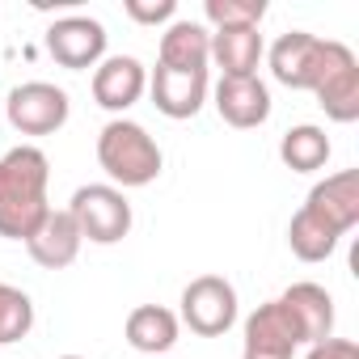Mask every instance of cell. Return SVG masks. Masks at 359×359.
<instances>
[{
  "label": "cell",
  "mask_w": 359,
  "mask_h": 359,
  "mask_svg": "<svg viewBox=\"0 0 359 359\" xmlns=\"http://www.w3.org/2000/svg\"><path fill=\"white\" fill-rule=\"evenodd\" d=\"M287 245H292V254L300 262H325L338 250V237L325 224H317L309 212H296L292 224H287Z\"/></svg>",
  "instance_id": "cell-20"
},
{
  "label": "cell",
  "mask_w": 359,
  "mask_h": 359,
  "mask_svg": "<svg viewBox=\"0 0 359 359\" xmlns=\"http://www.w3.org/2000/svg\"><path fill=\"white\" fill-rule=\"evenodd\" d=\"M148 89V68L135 55H106L93 68V102L110 114L131 110Z\"/></svg>",
  "instance_id": "cell-10"
},
{
  "label": "cell",
  "mask_w": 359,
  "mask_h": 359,
  "mask_svg": "<svg viewBox=\"0 0 359 359\" xmlns=\"http://www.w3.org/2000/svg\"><path fill=\"white\" fill-rule=\"evenodd\" d=\"M177 330H182V321H177V313H169L165 304H135L127 313V325H123L127 342L140 355H152V359H161V355L173 351Z\"/></svg>",
  "instance_id": "cell-17"
},
{
  "label": "cell",
  "mask_w": 359,
  "mask_h": 359,
  "mask_svg": "<svg viewBox=\"0 0 359 359\" xmlns=\"http://www.w3.org/2000/svg\"><path fill=\"white\" fill-rule=\"evenodd\" d=\"M60 359H85V355H60Z\"/></svg>",
  "instance_id": "cell-25"
},
{
  "label": "cell",
  "mask_w": 359,
  "mask_h": 359,
  "mask_svg": "<svg viewBox=\"0 0 359 359\" xmlns=\"http://www.w3.org/2000/svg\"><path fill=\"white\" fill-rule=\"evenodd\" d=\"M97 165L106 169V177L123 191L148 187L161 177V144L148 135V127L131 123V118H110L97 131Z\"/></svg>",
  "instance_id": "cell-2"
},
{
  "label": "cell",
  "mask_w": 359,
  "mask_h": 359,
  "mask_svg": "<svg viewBox=\"0 0 359 359\" xmlns=\"http://www.w3.org/2000/svg\"><path fill=\"white\" fill-rule=\"evenodd\" d=\"M304 359H359V342L355 338H325V342H313Z\"/></svg>",
  "instance_id": "cell-24"
},
{
  "label": "cell",
  "mask_w": 359,
  "mask_h": 359,
  "mask_svg": "<svg viewBox=\"0 0 359 359\" xmlns=\"http://www.w3.org/2000/svg\"><path fill=\"white\" fill-rule=\"evenodd\" d=\"M156 64L177 68V72H208L212 64V30L191 18H173L161 34V55Z\"/></svg>",
  "instance_id": "cell-15"
},
{
  "label": "cell",
  "mask_w": 359,
  "mask_h": 359,
  "mask_svg": "<svg viewBox=\"0 0 359 359\" xmlns=\"http://www.w3.org/2000/svg\"><path fill=\"white\" fill-rule=\"evenodd\" d=\"M241 334H245L241 359H292L300 351V334H296V325H292V317L279 300L258 304L245 317Z\"/></svg>",
  "instance_id": "cell-9"
},
{
  "label": "cell",
  "mask_w": 359,
  "mask_h": 359,
  "mask_svg": "<svg viewBox=\"0 0 359 359\" xmlns=\"http://www.w3.org/2000/svg\"><path fill=\"white\" fill-rule=\"evenodd\" d=\"M123 13L135 26H165V22L177 18V0H127Z\"/></svg>",
  "instance_id": "cell-23"
},
{
  "label": "cell",
  "mask_w": 359,
  "mask_h": 359,
  "mask_svg": "<svg viewBox=\"0 0 359 359\" xmlns=\"http://www.w3.org/2000/svg\"><path fill=\"white\" fill-rule=\"evenodd\" d=\"M68 216L76 220L81 241H93V245H118L131 233V203L118 187H106V182L76 187L68 199Z\"/></svg>",
  "instance_id": "cell-4"
},
{
  "label": "cell",
  "mask_w": 359,
  "mask_h": 359,
  "mask_svg": "<svg viewBox=\"0 0 359 359\" xmlns=\"http://www.w3.org/2000/svg\"><path fill=\"white\" fill-rule=\"evenodd\" d=\"M338 47H342L338 39H321V34H309V30H287L266 51L271 76L279 85H287V89L313 93L321 85V76H325V68H330V60H334Z\"/></svg>",
  "instance_id": "cell-3"
},
{
  "label": "cell",
  "mask_w": 359,
  "mask_h": 359,
  "mask_svg": "<svg viewBox=\"0 0 359 359\" xmlns=\"http://www.w3.org/2000/svg\"><path fill=\"white\" fill-rule=\"evenodd\" d=\"M47 55L60 64V68H72V72H85V68H97L106 60V26L93 22V18H60L47 26Z\"/></svg>",
  "instance_id": "cell-7"
},
{
  "label": "cell",
  "mask_w": 359,
  "mask_h": 359,
  "mask_svg": "<svg viewBox=\"0 0 359 359\" xmlns=\"http://www.w3.org/2000/svg\"><path fill=\"white\" fill-rule=\"evenodd\" d=\"M161 359H169V355H161Z\"/></svg>",
  "instance_id": "cell-26"
},
{
  "label": "cell",
  "mask_w": 359,
  "mask_h": 359,
  "mask_svg": "<svg viewBox=\"0 0 359 359\" xmlns=\"http://www.w3.org/2000/svg\"><path fill=\"white\" fill-rule=\"evenodd\" d=\"M30 330H34V300L22 287L0 279V346L22 342Z\"/></svg>",
  "instance_id": "cell-21"
},
{
  "label": "cell",
  "mask_w": 359,
  "mask_h": 359,
  "mask_svg": "<svg viewBox=\"0 0 359 359\" xmlns=\"http://www.w3.org/2000/svg\"><path fill=\"white\" fill-rule=\"evenodd\" d=\"M203 18L216 30H258L266 18V0H203Z\"/></svg>",
  "instance_id": "cell-22"
},
{
  "label": "cell",
  "mask_w": 359,
  "mask_h": 359,
  "mask_svg": "<svg viewBox=\"0 0 359 359\" xmlns=\"http://www.w3.org/2000/svg\"><path fill=\"white\" fill-rule=\"evenodd\" d=\"M300 212H309L334 237L351 233L359 224V169H338V173L325 177V182H317Z\"/></svg>",
  "instance_id": "cell-8"
},
{
  "label": "cell",
  "mask_w": 359,
  "mask_h": 359,
  "mask_svg": "<svg viewBox=\"0 0 359 359\" xmlns=\"http://www.w3.org/2000/svg\"><path fill=\"white\" fill-rule=\"evenodd\" d=\"M199 338H224L237 325V287L224 275H199L182 287V317Z\"/></svg>",
  "instance_id": "cell-5"
},
{
  "label": "cell",
  "mask_w": 359,
  "mask_h": 359,
  "mask_svg": "<svg viewBox=\"0 0 359 359\" xmlns=\"http://www.w3.org/2000/svg\"><path fill=\"white\" fill-rule=\"evenodd\" d=\"M81 229H76V220L68 216V208H51L47 212V220L39 224V233L26 241V250H30V258L39 262V266H47V271H64V266H72L76 262V254H81Z\"/></svg>",
  "instance_id": "cell-16"
},
{
  "label": "cell",
  "mask_w": 359,
  "mask_h": 359,
  "mask_svg": "<svg viewBox=\"0 0 359 359\" xmlns=\"http://www.w3.org/2000/svg\"><path fill=\"white\" fill-rule=\"evenodd\" d=\"M47 182H51V161L34 144H18L0 156V237L30 241L39 224L47 220Z\"/></svg>",
  "instance_id": "cell-1"
},
{
  "label": "cell",
  "mask_w": 359,
  "mask_h": 359,
  "mask_svg": "<svg viewBox=\"0 0 359 359\" xmlns=\"http://www.w3.org/2000/svg\"><path fill=\"white\" fill-rule=\"evenodd\" d=\"M279 304L287 309L296 334H300V346H313V342H325L334 338V296L321 287V283H292Z\"/></svg>",
  "instance_id": "cell-13"
},
{
  "label": "cell",
  "mask_w": 359,
  "mask_h": 359,
  "mask_svg": "<svg viewBox=\"0 0 359 359\" xmlns=\"http://www.w3.org/2000/svg\"><path fill=\"white\" fill-rule=\"evenodd\" d=\"M5 114H9L13 131H22V135H55V131L68 123L72 102H68V93H64L60 85H51V81H26V85H18V89L9 93Z\"/></svg>",
  "instance_id": "cell-6"
},
{
  "label": "cell",
  "mask_w": 359,
  "mask_h": 359,
  "mask_svg": "<svg viewBox=\"0 0 359 359\" xmlns=\"http://www.w3.org/2000/svg\"><path fill=\"white\" fill-rule=\"evenodd\" d=\"M148 93L165 118H195L208 102V72H177L156 64L148 72Z\"/></svg>",
  "instance_id": "cell-11"
},
{
  "label": "cell",
  "mask_w": 359,
  "mask_h": 359,
  "mask_svg": "<svg viewBox=\"0 0 359 359\" xmlns=\"http://www.w3.org/2000/svg\"><path fill=\"white\" fill-rule=\"evenodd\" d=\"M279 161H283L292 173H317V169H325V161H330V135H325L321 127H313V123H300V127L283 131V140H279Z\"/></svg>",
  "instance_id": "cell-19"
},
{
  "label": "cell",
  "mask_w": 359,
  "mask_h": 359,
  "mask_svg": "<svg viewBox=\"0 0 359 359\" xmlns=\"http://www.w3.org/2000/svg\"><path fill=\"white\" fill-rule=\"evenodd\" d=\"M266 43L258 30H212V64L224 76H258Z\"/></svg>",
  "instance_id": "cell-18"
},
{
  "label": "cell",
  "mask_w": 359,
  "mask_h": 359,
  "mask_svg": "<svg viewBox=\"0 0 359 359\" xmlns=\"http://www.w3.org/2000/svg\"><path fill=\"white\" fill-rule=\"evenodd\" d=\"M216 110L237 131L262 127L271 118V89L258 76H220V85H216Z\"/></svg>",
  "instance_id": "cell-14"
},
{
  "label": "cell",
  "mask_w": 359,
  "mask_h": 359,
  "mask_svg": "<svg viewBox=\"0 0 359 359\" xmlns=\"http://www.w3.org/2000/svg\"><path fill=\"white\" fill-rule=\"evenodd\" d=\"M313 97L325 110V118H334V123H355L359 118V60L346 43L334 51V60H330L321 85L313 89Z\"/></svg>",
  "instance_id": "cell-12"
}]
</instances>
